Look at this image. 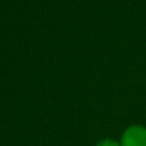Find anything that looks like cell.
Listing matches in <instances>:
<instances>
[{
	"mask_svg": "<svg viewBox=\"0 0 146 146\" xmlns=\"http://www.w3.org/2000/svg\"><path fill=\"white\" fill-rule=\"evenodd\" d=\"M121 146H146V128L143 125L129 127L121 137Z\"/></svg>",
	"mask_w": 146,
	"mask_h": 146,
	"instance_id": "cell-1",
	"label": "cell"
},
{
	"mask_svg": "<svg viewBox=\"0 0 146 146\" xmlns=\"http://www.w3.org/2000/svg\"><path fill=\"white\" fill-rule=\"evenodd\" d=\"M96 146H121L120 143H117L116 140L114 139H110V138H105V139H102L99 140Z\"/></svg>",
	"mask_w": 146,
	"mask_h": 146,
	"instance_id": "cell-2",
	"label": "cell"
}]
</instances>
